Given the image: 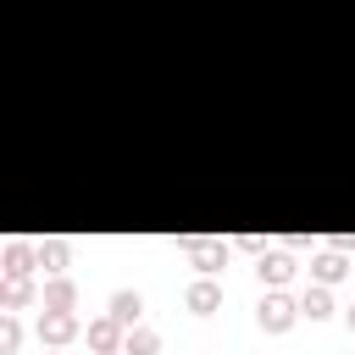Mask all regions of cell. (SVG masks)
<instances>
[{
    "label": "cell",
    "instance_id": "obj_14",
    "mask_svg": "<svg viewBox=\"0 0 355 355\" xmlns=\"http://www.w3.org/2000/svg\"><path fill=\"white\" fill-rule=\"evenodd\" d=\"M67 250H72L67 239H39V266H44L50 277H55V272H67Z\"/></svg>",
    "mask_w": 355,
    "mask_h": 355
},
{
    "label": "cell",
    "instance_id": "obj_10",
    "mask_svg": "<svg viewBox=\"0 0 355 355\" xmlns=\"http://www.w3.org/2000/svg\"><path fill=\"white\" fill-rule=\"evenodd\" d=\"M39 305H44V311H78V283L55 272V277L44 283V294H39Z\"/></svg>",
    "mask_w": 355,
    "mask_h": 355
},
{
    "label": "cell",
    "instance_id": "obj_11",
    "mask_svg": "<svg viewBox=\"0 0 355 355\" xmlns=\"http://www.w3.org/2000/svg\"><path fill=\"white\" fill-rule=\"evenodd\" d=\"M300 316H311V322L333 316V288H327V283H311V288L300 294Z\"/></svg>",
    "mask_w": 355,
    "mask_h": 355
},
{
    "label": "cell",
    "instance_id": "obj_5",
    "mask_svg": "<svg viewBox=\"0 0 355 355\" xmlns=\"http://www.w3.org/2000/svg\"><path fill=\"white\" fill-rule=\"evenodd\" d=\"M183 305H189L194 316H211V311L222 305V283H216L211 272H200V277H194V283L183 288Z\"/></svg>",
    "mask_w": 355,
    "mask_h": 355
},
{
    "label": "cell",
    "instance_id": "obj_7",
    "mask_svg": "<svg viewBox=\"0 0 355 355\" xmlns=\"http://www.w3.org/2000/svg\"><path fill=\"white\" fill-rule=\"evenodd\" d=\"M255 272H261V283H266V288H283V283L294 277V255H288V250H261Z\"/></svg>",
    "mask_w": 355,
    "mask_h": 355
},
{
    "label": "cell",
    "instance_id": "obj_1",
    "mask_svg": "<svg viewBox=\"0 0 355 355\" xmlns=\"http://www.w3.org/2000/svg\"><path fill=\"white\" fill-rule=\"evenodd\" d=\"M255 322H261V333H288L300 322V300H288L283 288H266L255 305Z\"/></svg>",
    "mask_w": 355,
    "mask_h": 355
},
{
    "label": "cell",
    "instance_id": "obj_13",
    "mask_svg": "<svg viewBox=\"0 0 355 355\" xmlns=\"http://www.w3.org/2000/svg\"><path fill=\"white\" fill-rule=\"evenodd\" d=\"M105 311H111V316H116V322H122V327H133V322H139V311H144V300H139V294H133V288H116V294H111V305H105Z\"/></svg>",
    "mask_w": 355,
    "mask_h": 355
},
{
    "label": "cell",
    "instance_id": "obj_8",
    "mask_svg": "<svg viewBox=\"0 0 355 355\" xmlns=\"http://www.w3.org/2000/svg\"><path fill=\"white\" fill-rule=\"evenodd\" d=\"M344 277H349V255H344L338 244L311 261V283H327V288H333V283H344Z\"/></svg>",
    "mask_w": 355,
    "mask_h": 355
},
{
    "label": "cell",
    "instance_id": "obj_16",
    "mask_svg": "<svg viewBox=\"0 0 355 355\" xmlns=\"http://www.w3.org/2000/svg\"><path fill=\"white\" fill-rule=\"evenodd\" d=\"M233 244H239V250H255V255H261V250H266V244H261V233H239V239H233Z\"/></svg>",
    "mask_w": 355,
    "mask_h": 355
},
{
    "label": "cell",
    "instance_id": "obj_6",
    "mask_svg": "<svg viewBox=\"0 0 355 355\" xmlns=\"http://www.w3.org/2000/svg\"><path fill=\"white\" fill-rule=\"evenodd\" d=\"M183 255H189V266L216 272V266L227 261V239H183Z\"/></svg>",
    "mask_w": 355,
    "mask_h": 355
},
{
    "label": "cell",
    "instance_id": "obj_17",
    "mask_svg": "<svg viewBox=\"0 0 355 355\" xmlns=\"http://www.w3.org/2000/svg\"><path fill=\"white\" fill-rule=\"evenodd\" d=\"M344 322H349V333H355V305H349V311H344Z\"/></svg>",
    "mask_w": 355,
    "mask_h": 355
},
{
    "label": "cell",
    "instance_id": "obj_12",
    "mask_svg": "<svg viewBox=\"0 0 355 355\" xmlns=\"http://www.w3.org/2000/svg\"><path fill=\"white\" fill-rule=\"evenodd\" d=\"M122 355H161V333L144 327V322H133L128 338H122Z\"/></svg>",
    "mask_w": 355,
    "mask_h": 355
},
{
    "label": "cell",
    "instance_id": "obj_3",
    "mask_svg": "<svg viewBox=\"0 0 355 355\" xmlns=\"http://www.w3.org/2000/svg\"><path fill=\"white\" fill-rule=\"evenodd\" d=\"M0 272H11V277H33V272H39V244H33V239H11V244L0 250Z\"/></svg>",
    "mask_w": 355,
    "mask_h": 355
},
{
    "label": "cell",
    "instance_id": "obj_2",
    "mask_svg": "<svg viewBox=\"0 0 355 355\" xmlns=\"http://www.w3.org/2000/svg\"><path fill=\"white\" fill-rule=\"evenodd\" d=\"M78 333H83L78 311H39V344L44 349H67Z\"/></svg>",
    "mask_w": 355,
    "mask_h": 355
},
{
    "label": "cell",
    "instance_id": "obj_18",
    "mask_svg": "<svg viewBox=\"0 0 355 355\" xmlns=\"http://www.w3.org/2000/svg\"><path fill=\"white\" fill-rule=\"evenodd\" d=\"M44 355H61V349H44Z\"/></svg>",
    "mask_w": 355,
    "mask_h": 355
},
{
    "label": "cell",
    "instance_id": "obj_15",
    "mask_svg": "<svg viewBox=\"0 0 355 355\" xmlns=\"http://www.w3.org/2000/svg\"><path fill=\"white\" fill-rule=\"evenodd\" d=\"M22 349V322L11 311H0V355H17Z\"/></svg>",
    "mask_w": 355,
    "mask_h": 355
},
{
    "label": "cell",
    "instance_id": "obj_9",
    "mask_svg": "<svg viewBox=\"0 0 355 355\" xmlns=\"http://www.w3.org/2000/svg\"><path fill=\"white\" fill-rule=\"evenodd\" d=\"M33 300H39L33 277H11V272H0V311H22V305H33Z\"/></svg>",
    "mask_w": 355,
    "mask_h": 355
},
{
    "label": "cell",
    "instance_id": "obj_4",
    "mask_svg": "<svg viewBox=\"0 0 355 355\" xmlns=\"http://www.w3.org/2000/svg\"><path fill=\"white\" fill-rule=\"evenodd\" d=\"M122 338H128V327H122L111 311L89 322V349H94V355H122Z\"/></svg>",
    "mask_w": 355,
    "mask_h": 355
}]
</instances>
